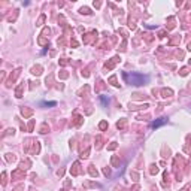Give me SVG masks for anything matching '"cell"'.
<instances>
[{"label": "cell", "mask_w": 191, "mask_h": 191, "mask_svg": "<svg viewBox=\"0 0 191 191\" xmlns=\"http://www.w3.org/2000/svg\"><path fill=\"white\" fill-rule=\"evenodd\" d=\"M126 82L130 84V85H134V87H142L148 84L149 81V76L148 75H142V73H134V72H131V73H124L123 75Z\"/></svg>", "instance_id": "cell-1"}, {"label": "cell", "mask_w": 191, "mask_h": 191, "mask_svg": "<svg viewBox=\"0 0 191 191\" xmlns=\"http://www.w3.org/2000/svg\"><path fill=\"white\" fill-rule=\"evenodd\" d=\"M166 123H167L166 118H160L158 121H154V123H152L151 127H152V129H157V127H160V126H163V124H166Z\"/></svg>", "instance_id": "cell-2"}, {"label": "cell", "mask_w": 191, "mask_h": 191, "mask_svg": "<svg viewBox=\"0 0 191 191\" xmlns=\"http://www.w3.org/2000/svg\"><path fill=\"white\" fill-rule=\"evenodd\" d=\"M55 105H57L55 102H50V103H46V102H43V103H42V106H55Z\"/></svg>", "instance_id": "cell-3"}]
</instances>
